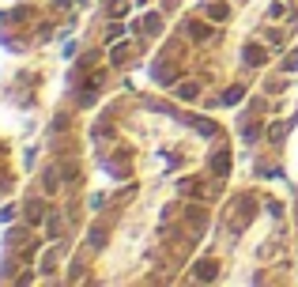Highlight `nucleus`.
<instances>
[{"mask_svg": "<svg viewBox=\"0 0 298 287\" xmlns=\"http://www.w3.org/2000/svg\"><path fill=\"white\" fill-rule=\"evenodd\" d=\"M249 60H253V64H261V60H264V50H261V46H253V50H249Z\"/></svg>", "mask_w": 298, "mask_h": 287, "instance_id": "nucleus-1", "label": "nucleus"}]
</instances>
